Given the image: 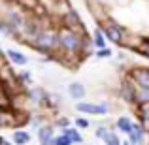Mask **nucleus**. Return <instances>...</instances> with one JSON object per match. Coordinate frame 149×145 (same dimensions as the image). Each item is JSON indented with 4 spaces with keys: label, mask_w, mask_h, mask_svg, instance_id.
Segmentation results:
<instances>
[{
    "label": "nucleus",
    "mask_w": 149,
    "mask_h": 145,
    "mask_svg": "<svg viewBox=\"0 0 149 145\" xmlns=\"http://www.w3.org/2000/svg\"><path fill=\"white\" fill-rule=\"evenodd\" d=\"M81 45H83V38L77 32H74L70 28L57 30V49H61L62 53L76 55L81 51Z\"/></svg>",
    "instance_id": "f257e3e1"
},
{
    "label": "nucleus",
    "mask_w": 149,
    "mask_h": 145,
    "mask_svg": "<svg viewBox=\"0 0 149 145\" xmlns=\"http://www.w3.org/2000/svg\"><path fill=\"white\" fill-rule=\"evenodd\" d=\"M34 49H38L40 53H51L53 49H57V30H51V28H44L40 32V36L32 42Z\"/></svg>",
    "instance_id": "f03ea898"
},
{
    "label": "nucleus",
    "mask_w": 149,
    "mask_h": 145,
    "mask_svg": "<svg viewBox=\"0 0 149 145\" xmlns=\"http://www.w3.org/2000/svg\"><path fill=\"white\" fill-rule=\"evenodd\" d=\"M76 109L87 115H106L109 111L108 104H89V102H77Z\"/></svg>",
    "instance_id": "7ed1b4c3"
},
{
    "label": "nucleus",
    "mask_w": 149,
    "mask_h": 145,
    "mask_svg": "<svg viewBox=\"0 0 149 145\" xmlns=\"http://www.w3.org/2000/svg\"><path fill=\"white\" fill-rule=\"evenodd\" d=\"M102 32H104V36L108 38L109 42H113V44H123V30H121L119 25H115V23H106Z\"/></svg>",
    "instance_id": "20e7f679"
},
{
    "label": "nucleus",
    "mask_w": 149,
    "mask_h": 145,
    "mask_svg": "<svg viewBox=\"0 0 149 145\" xmlns=\"http://www.w3.org/2000/svg\"><path fill=\"white\" fill-rule=\"evenodd\" d=\"M132 79H134V83L138 85V87L142 89H149V70L147 68H134L130 72Z\"/></svg>",
    "instance_id": "39448f33"
},
{
    "label": "nucleus",
    "mask_w": 149,
    "mask_h": 145,
    "mask_svg": "<svg viewBox=\"0 0 149 145\" xmlns=\"http://www.w3.org/2000/svg\"><path fill=\"white\" fill-rule=\"evenodd\" d=\"M128 145H142L143 143V126L142 124H132V130L128 132Z\"/></svg>",
    "instance_id": "423d86ee"
},
{
    "label": "nucleus",
    "mask_w": 149,
    "mask_h": 145,
    "mask_svg": "<svg viewBox=\"0 0 149 145\" xmlns=\"http://www.w3.org/2000/svg\"><path fill=\"white\" fill-rule=\"evenodd\" d=\"M53 128L55 126H47V124L38 128V139H40L42 145H51V142H53V138H55Z\"/></svg>",
    "instance_id": "0eeeda50"
},
{
    "label": "nucleus",
    "mask_w": 149,
    "mask_h": 145,
    "mask_svg": "<svg viewBox=\"0 0 149 145\" xmlns=\"http://www.w3.org/2000/svg\"><path fill=\"white\" fill-rule=\"evenodd\" d=\"M85 87L79 83V81H74V83H70L68 85V94L72 100H83L85 98Z\"/></svg>",
    "instance_id": "6e6552de"
},
{
    "label": "nucleus",
    "mask_w": 149,
    "mask_h": 145,
    "mask_svg": "<svg viewBox=\"0 0 149 145\" xmlns=\"http://www.w3.org/2000/svg\"><path fill=\"white\" fill-rule=\"evenodd\" d=\"M62 21H64V28H70L76 32L77 26H81V21H79V15L76 13V11H68V13L62 17Z\"/></svg>",
    "instance_id": "1a4fd4ad"
},
{
    "label": "nucleus",
    "mask_w": 149,
    "mask_h": 145,
    "mask_svg": "<svg viewBox=\"0 0 149 145\" xmlns=\"http://www.w3.org/2000/svg\"><path fill=\"white\" fill-rule=\"evenodd\" d=\"M6 55H8V58H10V62H11V64H15V66H25L26 62H29V58H26L25 55L21 53V51L8 49V51H6Z\"/></svg>",
    "instance_id": "9d476101"
},
{
    "label": "nucleus",
    "mask_w": 149,
    "mask_h": 145,
    "mask_svg": "<svg viewBox=\"0 0 149 145\" xmlns=\"http://www.w3.org/2000/svg\"><path fill=\"white\" fill-rule=\"evenodd\" d=\"M11 142L15 145H26L30 142V134L26 130H15L13 134H11Z\"/></svg>",
    "instance_id": "9b49d317"
},
{
    "label": "nucleus",
    "mask_w": 149,
    "mask_h": 145,
    "mask_svg": "<svg viewBox=\"0 0 149 145\" xmlns=\"http://www.w3.org/2000/svg\"><path fill=\"white\" fill-rule=\"evenodd\" d=\"M62 132L72 139L74 145H81V143H83V136L79 134V130H77L76 126H70V128H66V130H62Z\"/></svg>",
    "instance_id": "f8f14e48"
},
{
    "label": "nucleus",
    "mask_w": 149,
    "mask_h": 145,
    "mask_svg": "<svg viewBox=\"0 0 149 145\" xmlns=\"http://www.w3.org/2000/svg\"><path fill=\"white\" fill-rule=\"evenodd\" d=\"M132 121L128 119V117H119V119H117V123H115V126L119 128L121 132H125V134H128V132L132 130Z\"/></svg>",
    "instance_id": "ddd939ff"
},
{
    "label": "nucleus",
    "mask_w": 149,
    "mask_h": 145,
    "mask_svg": "<svg viewBox=\"0 0 149 145\" xmlns=\"http://www.w3.org/2000/svg\"><path fill=\"white\" fill-rule=\"evenodd\" d=\"M93 45H95L96 49H104L106 47V36L104 32H102L100 28L95 30V38H93Z\"/></svg>",
    "instance_id": "4468645a"
},
{
    "label": "nucleus",
    "mask_w": 149,
    "mask_h": 145,
    "mask_svg": "<svg viewBox=\"0 0 149 145\" xmlns=\"http://www.w3.org/2000/svg\"><path fill=\"white\" fill-rule=\"evenodd\" d=\"M134 100L140 102V104H147V102H149V89H142V87H140L138 91L134 92Z\"/></svg>",
    "instance_id": "2eb2a0df"
},
{
    "label": "nucleus",
    "mask_w": 149,
    "mask_h": 145,
    "mask_svg": "<svg viewBox=\"0 0 149 145\" xmlns=\"http://www.w3.org/2000/svg\"><path fill=\"white\" fill-rule=\"evenodd\" d=\"M140 119H142V126L149 128V102L140 105Z\"/></svg>",
    "instance_id": "dca6fc26"
},
{
    "label": "nucleus",
    "mask_w": 149,
    "mask_h": 145,
    "mask_svg": "<svg viewBox=\"0 0 149 145\" xmlns=\"http://www.w3.org/2000/svg\"><path fill=\"white\" fill-rule=\"evenodd\" d=\"M45 96H47V94H44V91H42V89H32V91L29 92V98L34 102V104H40V102H44Z\"/></svg>",
    "instance_id": "f3484780"
},
{
    "label": "nucleus",
    "mask_w": 149,
    "mask_h": 145,
    "mask_svg": "<svg viewBox=\"0 0 149 145\" xmlns=\"http://www.w3.org/2000/svg\"><path fill=\"white\" fill-rule=\"evenodd\" d=\"M102 142H104L106 145H121V139H119V136H117L115 132H111V130H109L108 134H106L104 138H102Z\"/></svg>",
    "instance_id": "a211bd4d"
},
{
    "label": "nucleus",
    "mask_w": 149,
    "mask_h": 145,
    "mask_svg": "<svg viewBox=\"0 0 149 145\" xmlns=\"http://www.w3.org/2000/svg\"><path fill=\"white\" fill-rule=\"evenodd\" d=\"M51 145H74V143H72V139H70L64 132H61L58 136H55V138H53Z\"/></svg>",
    "instance_id": "6ab92c4d"
},
{
    "label": "nucleus",
    "mask_w": 149,
    "mask_h": 145,
    "mask_svg": "<svg viewBox=\"0 0 149 145\" xmlns=\"http://www.w3.org/2000/svg\"><path fill=\"white\" fill-rule=\"evenodd\" d=\"M121 92H123V98H125L127 102H134V91H132V87H130L128 83L123 87V91H121Z\"/></svg>",
    "instance_id": "aec40b11"
},
{
    "label": "nucleus",
    "mask_w": 149,
    "mask_h": 145,
    "mask_svg": "<svg viewBox=\"0 0 149 145\" xmlns=\"http://www.w3.org/2000/svg\"><path fill=\"white\" fill-rule=\"evenodd\" d=\"M55 126L61 128V130H66V128H70V119L68 117H58V119L55 121Z\"/></svg>",
    "instance_id": "412c9836"
},
{
    "label": "nucleus",
    "mask_w": 149,
    "mask_h": 145,
    "mask_svg": "<svg viewBox=\"0 0 149 145\" xmlns=\"http://www.w3.org/2000/svg\"><path fill=\"white\" fill-rule=\"evenodd\" d=\"M76 128H81V130L89 128V121L83 119V117H77V119H76Z\"/></svg>",
    "instance_id": "4be33fe9"
},
{
    "label": "nucleus",
    "mask_w": 149,
    "mask_h": 145,
    "mask_svg": "<svg viewBox=\"0 0 149 145\" xmlns=\"http://www.w3.org/2000/svg\"><path fill=\"white\" fill-rule=\"evenodd\" d=\"M2 126H10V115H8V111L0 113V128Z\"/></svg>",
    "instance_id": "5701e85b"
},
{
    "label": "nucleus",
    "mask_w": 149,
    "mask_h": 145,
    "mask_svg": "<svg viewBox=\"0 0 149 145\" xmlns=\"http://www.w3.org/2000/svg\"><path fill=\"white\" fill-rule=\"evenodd\" d=\"M95 55H96L98 58H108V57H111V49H108V47H104V49H98Z\"/></svg>",
    "instance_id": "b1692460"
},
{
    "label": "nucleus",
    "mask_w": 149,
    "mask_h": 145,
    "mask_svg": "<svg viewBox=\"0 0 149 145\" xmlns=\"http://www.w3.org/2000/svg\"><path fill=\"white\" fill-rule=\"evenodd\" d=\"M108 132H109V128H108V126H100V128H96L95 134H96V138H98V139H102L106 134H108Z\"/></svg>",
    "instance_id": "393cba45"
},
{
    "label": "nucleus",
    "mask_w": 149,
    "mask_h": 145,
    "mask_svg": "<svg viewBox=\"0 0 149 145\" xmlns=\"http://www.w3.org/2000/svg\"><path fill=\"white\" fill-rule=\"evenodd\" d=\"M17 77H19V79L23 81V83H26V85H29V83H30V79H32V76H30L29 72H21V74H19Z\"/></svg>",
    "instance_id": "a878e982"
},
{
    "label": "nucleus",
    "mask_w": 149,
    "mask_h": 145,
    "mask_svg": "<svg viewBox=\"0 0 149 145\" xmlns=\"http://www.w3.org/2000/svg\"><path fill=\"white\" fill-rule=\"evenodd\" d=\"M142 53H143V55H146V57L149 58V40L143 42V45H142Z\"/></svg>",
    "instance_id": "bb28decb"
},
{
    "label": "nucleus",
    "mask_w": 149,
    "mask_h": 145,
    "mask_svg": "<svg viewBox=\"0 0 149 145\" xmlns=\"http://www.w3.org/2000/svg\"><path fill=\"white\" fill-rule=\"evenodd\" d=\"M0 145H11V142H8V139H4V138H0Z\"/></svg>",
    "instance_id": "cd10ccee"
},
{
    "label": "nucleus",
    "mask_w": 149,
    "mask_h": 145,
    "mask_svg": "<svg viewBox=\"0 0 149 145\" xmlns=\"http://www.w3.org/2000/svg\"><path fill=\"white\" fill-rule=\"evenodd\" d=\"M121 145H128V142H121Z\"/></svg>",
    "instance_id": "c85d7f7f"
},
{
    "label": "nucleus",
    "mask_w": 149,
    "mask_h": 145,
    "mask_svg": "<svg viewBox=\"0 0 149 145\" xmlns=\"http://www.w3.org/2000/svg\"><path fill=\"white\" fill-rule=\"evenodd\" d=\"M0 32H2V23H0Z\"/></svg>",
    "instance_id": "c756f323"
},
{
    "label": "nucleus",
    "mask_w": 149,
    "mask_h": 145,
    "mask_svg": "<svg viewBox=\"0 0 149 145\" xmlns=\"http://www.w3.org/2000/svg\"><path fill=\"white\" fill-rule=\"evenodd\" d=\"M0 53H2V49H0Z\"/></svg>",
    "instance_id": "7c9ffc66"
}]
</instances>
